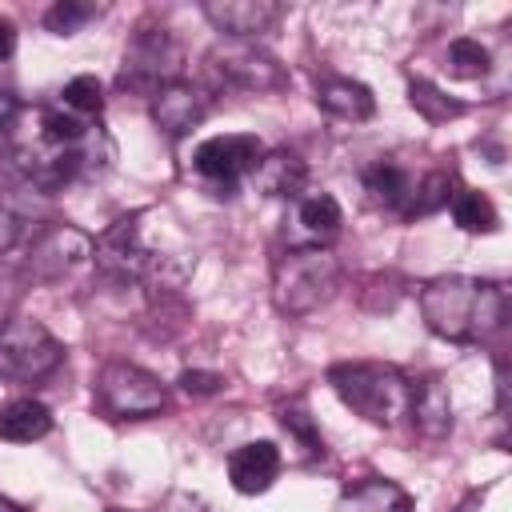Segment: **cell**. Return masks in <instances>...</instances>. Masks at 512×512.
I'll use <instances>...</instances> for the list:
<instances>
[{"mask_svg": "<svg viewBox=\"0 0 512 512\" xmlns=\"http://www.w3.org/2000/svg\"><path fill=\"white\" fill-rule=\"evenodd\" d=\"M8 152L36 188L56 192L80 176L104 172L112 160V140L96 120H76L56 104H36L12 116Z\"/></svg>", "mask_w": 512, "mask_h": 512, "instance_id": "obj_1", "label": "cell"}, {"mask_svg": "<svg viewBox=\"0 0 512 512\" xmlns=\"http://www.w3.org/2000/svg\"><path fill=\"white\" fill-rule=\"evenodd\" d=\"M424 324L452 344H480L496 336L508 320V292L496 280L480 276H436L420 288Z\"/></svg>", "mask_w": 512, "mask_h": 512, "instance_id": "obj_2", "label": "cell"}, {"mask_svg": "<svg viewBox=\"0 0 512 512\" xmlns=\"http://www.w3.org/2000/svg\"><path fill=\"white\" fill-rule=\"evenodd\" d=\"M140 220H144V212H128V216L112 220V224L96 236V244H92L96 268H100L108 280H120V284H136V280H144V284H152V288H172V284H180L184 272H188V260L176 264V256L152 252V248L144 244Z\"/></svg>", "mask_w": 512, "mask_h": 512, "instance_id": "obj_3", "label": "cell"}, {"mask_svg": "<svg viewBox=\"0 0 512 512\" xmlns=\"http://www.w3.org/2000/svg\"><path fill=\"white\" fill-rule=\"evenodd\" d=\"M332 392L368 424L396 428L408 416L412 400V380L396 364H376V360H348L328 368Z\"/></svg>", "mask_w": 512, "mask_h": 512, "instance_id": "obj_4", "label": "cell"}, {"mask_svg": "<svg viewBox=\"0 0 512 512\" xmlns=\"http://www.w3.org/2000/svg\"><path fill=\"white\" fill-rule=\"evenodd\" d=\"M340 288V260L328 248H288L272 268V304L284 316L324 308Z\"/></svg>", "mask_w": 512, "mask_h": 512, "instance_id": "obj_5", "label": "cell"}, {"mask_svg": "<svg viewBox=\"0 0 512 512\" xmlns=\"http://www.w3.org/2000/svg\"><path fill=\"white\" fill-rule=\"evenodd\" d=\"M92 396L108 420H148L168 408V388L128 360H108L92 380Z\"/></svg>", "mask_w": 512, "mask_h": 512, "instance_id": "obj_6", "label": "cell"}, {"mask_svg": "<svg viewBox=\"0 0 512 512\" xmlns=\"http://www.w3.org/2000/svg\"><path fill=\"white\" fill-rule=\"evenodd\" d=\"M64 364V344L36 316H12L0 332V376L12 384L48 380Z\"/></svg>", "mask_w": 512, "mask_h": 512, "instance_id": "obj_7", "label": "cell"}, {"mask_svg": "<svg viewBox=\"0 0 512 512\" xmlns=\"http://www.w3.org/2000/svg\"><path fill=\"white\" fill-rule=\"evenodd\" d=\"M208 64L216 68V76L240 92H252V96H272V92H284L288 88V68L264 52L260 44L252 40H216L208 48Z\"/></svg>", "mask_w": 512, "mask_h": 512, "instance_id": "obj_8", "label": "cell"}, {"mask_svg": "<svg viewBox=\"0 0 512 512\" xmlns=\"http://www.w3.org/2000/svg\"><path fill=\"white\" fill-rule=\"evenodd\" d=\"M260 156H264V144H260L256 136L228 132V136H208L204 144H196L192 168H196V176H200L216 196H232L236 184L256 172Z\"/></svg>", "mask_w": 512, "mask_h": 512, "instance_id": "obj_9", "label": "cell"}, {"mask_svg": "<svg viewBox=\"0 0 512 512\" xmlns=\"http://www.w3.org/2000/svg\"><path fill=\"white\" fill-rule=\"evenodd\" d=\"M180 64H184V52H180L176 36L164 28H144L124 52L120 88H152L156 92V88L180 80Z\"/></svg>", "mask_w": 512, "mask_h": 512, "instance_id": "obj_10", "label": "cell"}, {"mask_svg": "<svg viewBox=\"0 0 512 512\" xmlns=\"http://www.w3.org/2000/svg\"><path fill=\"white\" fill-rule=\"evenodd\" d=\"M92 236L72 228V224H52L44 228L32 248H28V260H24V272L36 280V284H60L68 280L80 264L92 260Z\"/></svg>", "mask_w": 512, "mask_h": 512, "instance_id": "obj_11", "label": "cell"}, {"mask_svg": "<svg viewBox=\"0 0 512 512\" xmlns=\"http://www.w3.org/2000/svg\"><path fill=\"white\" fill-rule=\"evenodd\" d=\"M344 212L336 204V196L328 192H308L300 200H292V216L284 224V240L288 248H328L340 236Z\"/></svg>", "mask_w": 512, "mask_h": 512, "instance_id": "obj_12", "label": "cell"}, {"mask_svg": "<svg viewBox=\"0 0 512 512\" xmlns=\"http://www.w3.org/2000/svg\"><path fill=\"white\" fill-rule=\"evenodd\" d=\"M200 12L228 40H252V44L256 36H268L284 20V8L276 0H208Z\"/></svg>", "mask_w": 512, "mask_h": 512, "instance_id": "obj_13", "label": "cell"}, {"mask_svg": "<svg viewBox=\"0 0 512 512\" xmlns=\"http://www.w3.org/2000/svg\"><path fill=\"white\" fill-rule=\"evenodd\" d=\"M208 112H212V96L192 80H172L152 92V120L168 136H188L196 124H204Z\"/></svg>", "mask_w": 512, "mask_h": 512, "instance_id": "obj_14", "label": "cell"}, {"mask_svg": "<svg viewBox=\"0 0 512 512\" xmlns=\"http://www.w3.org/2000/svg\"><path fill=\"white\" fill-rule=\"evenodd\" d=\"M280 448L272 440H248L240 448H232L228 456V480L240 496H260L276 484L280 476Z\"/></svg>", "mask_w": 512, "mask_h": 512, "instance_id": "obj_15", "label": "cell"}, {"mask_svg": "<svg viewBox=\"0 0 512 512\" xmlns=\"http://www.w3.org/2000/svg\"><path fill=\"white\" fill-rule=\"evenodd\" d=\"M408 416L416 424V432L424 440H444L452 432V396L444 376H424L412 380V400H408Z\"/></svg>", "mask_w": 512, "mask_h": 512, "instance_id": "obj_16", "label": "cell"}, {"mask_svg": "<svg viewBox=\"0 0 512 512\" xmlns=\"http://www.w3.org/2000/svg\"><path fill=\"white\" fill-rule=\"evenodd\" d=\"M252 184L272 196V200H300L304 188H308V164L292 152V148H276V152H264L256 172H252Z\"/></svg>", "mask_w": 512, "mask_h": 512, "instance_id": "obj_17", "label": "cell"}, {"mask_svg": "<svg viewBox=\"0 0 512 512\" xmlns=\"http://www.w3.org/2000/svg\"><path fill=\"white\" fill-rule=\"evenodd\" d=\"M316 104H320L328 116L352 120V124H360V120H368V116L376 112L372 88L360 84V80H352V76H320V80H316Z\"/></svg>", "mask_w": 512, "mask_h": 512, "instance_id": "obj_18", "label": "cell"}, {"mask_svg": "<svg viewBox=\"0 0 512 512\" xmlns=\"http://www.w3.org/2000/svg\"><path fill=\"white\" fill-rule=\"evenodd\" d=\"M332 512H412V496L384 476H368L360 484H348Z\"/></svg>", "mask_w": 512, "mask_h": 512, "instance_id": "obj_19", "label": "cell"}, {"mask_svg": "<svg viewBox=\"0 0 512 512\" xmlns=\"http://www.w3.org/2000/svg\"><path fill=\"white\" fill-rule=\"evenodd\" d=\"M364 192L376 208H388V212H404L412 208V192H416V180L408 176V168H400L396 160H376L364 168Z\"/></svg>", "mask_w": 512, "mask_h": 512, "instance_id": "obj_20", "label": "cell"}, {"mask_svg": "<svg viewBox=\"0 0 512 512\" xmlns=\"http://www.w3.org/2000/svg\"><path fill=\"white\" fill-rule=\"evenodd\" d=\"M52 432V408L32 400V396H16L8 404H0V440L8 444H32L44 440Z\"/></svg>", "mask_w": 512, "mask_h": 512, "instance_id": "obj_21", "label": "cell"}, {"mask_svg": "<svg viewBox=\"0 0 512 512\" xmlns=\"http://www.w3.org/2000/svg\"><path fill=\"white\" fill-rule=\"evenodd\" d=\"M452 220L464 228V232H472V236H488V232H496L500 228V212H496V204L484 196V192H476V188H460V192H452Z\"/></svg>", "mask_w": 512, "mask_h": 512, "instance_id": "obj_22", "label": "cell"}, {"mask_svg": "<svg viewBox=\"0 0 512 512\" xmlns=\"http://www.w3.org/2000/svg\"><path fill=\"white\" fill-rule=\"evenodd\" d=\"M408 104L428 120V124H444V120H456L464 116L468 108L460 100H452L444 88H436L432 80H408Z\"/></svg>", "mask_w": 512, "mask_h": 512, "instance_id": "obj_23", "label": "cell"}, {"mask_svg": "<svg viewBox=\"0 0 512 512\" xmlns=\"http://www.w3.org/2000/svg\"><path fill=\"white\" fill-rule=\"evenodd\" d=\"M60 108L76 120H96L104 112V84L96 76H76L60 88Z\"/></svg>", "mask_w": 512, "mask_h": 512, "instance_id": "obj_24", "label": "cell"}, {"mask_svg": "<svg viewBox=\"0 0 512 512\" xmlns=\"http://www.w3.org/2000/svg\"><path fill=\"white\" fill-rule=\"evenodd\" d=\"M488 64H492V56H488V48H484L480 40H472V36H456V40L448 44V72H452V76H460V80H476V76L488 72Z\"/></svg>", "mask_w": 512, "mask_h": 512, "instance_id": "obj_25", "label": "cell"}, {"mask_svg": "<svg viewBox=\"0 0 512 512\" xmlns=\"http://www.w3.org/2000/svg\"><path fill=\"white\" fill-rule=\"evenodd\" d=\"M448 200H452V176H448V172H428L424 180H416L408 216H428V212L444 208Z\"/></svg>", "mask_w": 512, "mask_h": 512, "instance_id": "obj_26", "label": "cell"}, {"mask_svg": "<svg viewBox=\"0 0 512 512\" xmlns=\"http://www.w3.org/2000/svg\"><path fill=\"white\" fill-rule=\"evenodd\" d=\"M92 16H96V8L84 4V0H56V4L44 12V28L56 32V36H72V32H80Z\"/></svg>", "mask_w": 512, "mask_h": 512, "instance_id": "obj_27", "label": "cell"}, {"mask_svg": "<svg viewBox=\"0 0 512 512\" xmlns=\"http://www.w3.org/2000/svg\"><path fill=\"white\" fill-rule=\"evenodd\" d=\"M156 512H216V508L204 496H196V492L172 488V492H164V500L156 504Z\"/></svg>", "mask_w": 512, "mask_h": 512, "instance_id": "obj_28", "label": "cell"}, {"mask_svg": "<svg viewBox=\"0 0 512 512\" xmlns=\"http://www.w3.org/2000/svg\"><path fill=\"white\" fill-rule=\"evenodd\" d=\"M280 424H284L288 432H296V436H300V440L308 444V452H324V444H320V436H316V428H312L308 412H300V408H284Z\"/></svg>", "mask_w": 512, "mask_h": 512, "instance_id": "obj_29", "label": "cell"}, {"mask_svg": "<svg viewBox=\"0 0 512 512\" xmlns=\"http://www.w3.org/2000/svg\"><path fill=\"white\" fill-rule=\"evenodd\" d=\"M220 384H224V376L220 372H204V368H188L180 376V388L188 396H212V392H220Z\"/></svg>", "mask_w": 512, "mask_h": 512, "instance_id": "obj_30", "label": "cell"}, {"mask_svg": "<svg viewBox=\"0 0 512 512\" xmlns=\"http://www.w3.org/2000/svg\"><path fill=\"white\" fill-rule=\"evenodd\" d=\"M16 240H20V216H16L12 208H4V204H0V256H4Z\"/></svg>", "mask_w": 512, "mask_h": 512, "instance_id": "obj_31", "label": "cell"}, {"mask_svg": "<svg viewBox=\"0 0 512 512\" xmlns=\"http://www.w3.org/2000/svg\"><path fill=\"white\" fill-rule=\"evenodd\" d=\"M16 300H20V288H16V280L0 276V332H4V324L16 316Z\"/></svg>", "mask_w": 512, "mask_h": 512, "instance_id": "obj_32", "label": "cell"}, {"mask_svg": "<svg viewBox=\"0 0 512 512\" xmlns=\"http://www.w3.org/2000/svg\"><path fill=\"white\" fill-rule=\"evenodd\" d=\"M12 48H16V24L0 16V60H8V56H12Z\"/></svg>", "mask_w": 512, "mask_h": 512, "instance_id": "obj_33", "label": "cell"}, {"mask_svg": "<svg viewBox=\"0 0 512 512\" xmlns=\"http://www.w3.org/2000/svg\"><path fill=\"white\" fill-rule=\"evenodd\" d=\"M456 512H480V492H472V496H464V500L456 504Z\"/></svg>", "mask_w": 512, "mask_h": 512, "instance_id": "obj_34", "label": "cell"}, {"mask_svg": "<svg viewBox=\"0 0 512 512\" xmlns=\"http://www.w3.org/2000/svg\"><path fill=\"white\" fill-rule=\"evenodd\" d=\"M0 512H24V508H20V504H12L8 496H0Z\"/></svg>", "mask_w": 512, "mask_h": 512, "instance_id": "obj_35", "label": "cell"}]
</instances>
